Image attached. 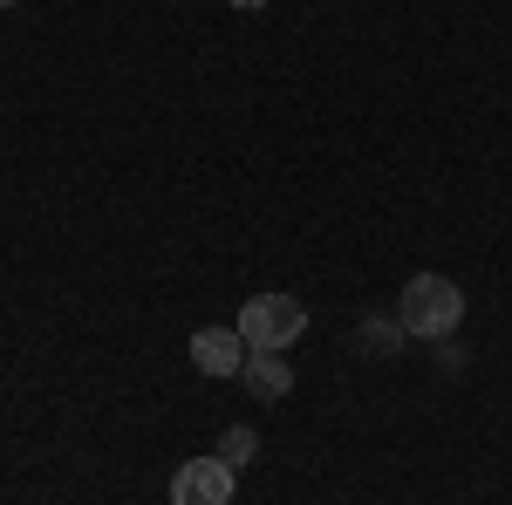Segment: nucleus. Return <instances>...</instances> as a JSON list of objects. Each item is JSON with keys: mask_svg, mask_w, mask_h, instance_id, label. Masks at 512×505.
Returning a JSON list of instances; mask_svg holds the SVG:
<instances>
[{"mask_svg": "<svg viewBox=\"0 0 512 505\" xmlns=\"http://www.w3.org/2000/svg\"><path fill=\"white\" fill-rule=\"evenodd\" d=\"M458 321H465V287H458L451 273H417V280H403V301H396V328H403V335L444 342Z\"/></svg>", "mask_w": 512, "mask_h": 505, "instance_id": "1", "label": "nucleus"}, {"mask_svg": "<svg viewBox=\"0 0 512 505\" xmlns=\"http://www.w3.org/2000/svg\"><path fill=\"white\" fill-rule=\"evenodd\" d=\"M301 328H308V308H301L294 294H253V301L239 308V335H246V349H294Z\"/></svg>", "mask_w": 512, "mask_h": 505, "instance_id": "2", "label": "nucleus"}, {"mask_svg": "<svg viewBox=\"0 0 512 505\" xmlns=\"http://www.w3.org/2000/svg\"><path fill=\"white\" fill-rule=\"evenodd\" d=\"M171 505H233V465L226 458H185L171 471Z\"/></svg>", "mask_w": 512, "mask_h": 505, "instance_id": "3", "label": "nucleus"}, {"mask_svg": "<svg viewBox=\"0 0 512 505\" xmlns=\"http://www.w3.org/2000/svg\"><path fill=\"white\" fill-rule=\"evenodd\" d=\"M246 335L239 328H198L192 335V362H198V376H239L246 369Z\"/></svg>", "mask_w": 512, "mask_h": 505, "instance_id": "4", "label": "nucleus"}, {"mask_svg": "<svg viewBox=\"0 0 512 505\" xmlns=\"http://www.w3.org/2000/svg\"><path fill=\"white\" fill-rule=\"evenodd\" d=\"M239 383L253 389L260 403H274V396L294 389V362H280V349H253V355H246V369H239Z\"/></svg>", "mask_w": 512, "mask_h": 505, "instance_id": "5", "label": "nucleus"}, {"mask_svg": "<svg viewBox=\"0 0 512 505\" xmlns=\"http://www.w3.org/2000/svg\"><path fill=\"white\" fill-rule=\"evenodd\" d=\"M253 451H260V437H253L246 424H233L226 437H219V458H226L233 471H246V465H253Z\"/></svg>", "mask_w": 512, "mask_h": 505, "instance_id": "6", "label": "nucleus"}, {"mask_svg": "<svg viewBox=\"0 0 512 505\" xmlns=\"http://www.w3.org/2000/svg\"><path fill=\"white\" fill-rule=\"evenodd\" d=\"M233 7H267V0H233Z\"/></svg>", "mask_w": 512, "mask_h": 505, "instance_id": "7", "label": "nucleus"}, {"mask_svg": "<svg viewBox=\"0 0 512 505\" xmlns=\"http://www.w3.org/2000/svg\"><path fill=\"white\" fill-rule=\"evenodd\" d=\"M0 7H14V0H0Z\"/></svg>", "mask_w": 512, "mask_h": 505, "instance_id": "8", "label": "nucleus"}]
</instances>
